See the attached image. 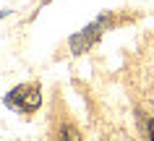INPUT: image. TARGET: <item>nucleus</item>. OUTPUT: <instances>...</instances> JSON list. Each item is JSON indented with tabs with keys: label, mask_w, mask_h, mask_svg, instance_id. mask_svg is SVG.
Returning <instances> with one entry per match:
<instances>
[{
	"label": "nucleus",
	"mask_w": 154,
	"mask_h": 141,
	"mask_svg": "<svg viewBox=\"0 0 154 141\" xmlns=\"http://www.w3.org/2000/svg\"><path fill=\"white\" fill-rule=\"evenodd\" d=\"M105 26H107V16L105 18H97L94 24L84 26L79 34H73V37H71V52H73V55H84V52H89L91 47H94V42L102 37Z\"/></svg>",
	"instance_id": "obj_1"
},
{
	"label": "nucleus",
	"mask_w": 154,
	"mask_h": 141,
	"mask_svg": "<svg viewBox=\"0 0 154 141\" xmlns=\"http://www.w3.org/2000/svg\"><path fill=\"white\" fill-rule=\"evenodd\" d=\"M11 105H18L21 110H26V112H34V110L42 105V94L37 86H18V89L11 91L8 97Z\"/></svg>",
	"instance_id": "obj_2"
},
{
	"label": "nucleus",
	"mask_w": 154,
	"mask_h": 141,
	"mask_svg": "<svg viewBox=\"0 0 154 141\" xmlns=\"http://www.w3.org/2000/svg\"><path fill=\"white\" fill-rule=\"evenodd\" d=\"M60 141H81V133H79V128L76 125H63L60 128Z\"/></svg>",
	"instance_id": "obj_3"
},
{
	"label": "nucleus",
	"mask_w": 154,
	"mask_h": 141,
	"mask_svg": "<svg viewBox=\"0 0 154 141\" xmlns=\"http://www.w3.org/2000/svg\"><path fill=\"white\" fill-rule=\"evenodd\" d=\"M107 141H133V139H131V136H128L125 131H112Z\"/></svg>",
	"instance_id": "obj_4"
},
{
	"label": "nucleus",
	"mask_w": 154,
	"mask_h": 141,
	"mask_svg": "<svg viewBox=\"0 0 154 141\" xmlns=\"http://www.w3.org/2000/svg\"><path fill=\"white\" fill-rule=\"evenodd\" d=\"M3 16H5V11H0V18H3Z\"/></svg>",
	"instance_id": "obj_5"
}]
</instances>
